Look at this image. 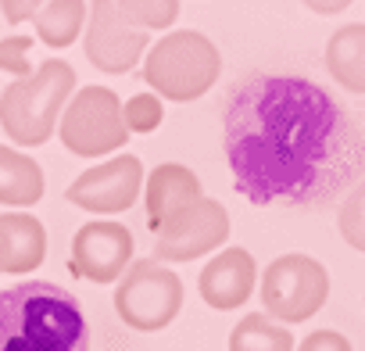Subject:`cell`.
Instances as JSON below:
<instances>
[{
	"label": "cell",
	"mask_w": 365,
	"mask_h": 351,
	"mask_svg": "<svg viewBox=\"0 0 365 351\" xmlns=\"http://www.w3.org/2000/svg\"><path fill=\"white\" fill-rule=\"evenodd\" d=\"M222 147L251 205L312 208L365 172V133L312 79L247 76L222 111Z\"/></svg>",
	"instance_id": "cell-1"
},
{
	"label": "cell",
	"mask_w": 365,
	"mask_h": 351,
	"mask_svg": "<svg viewBox=\"0 0 365 351\" xmlns=\"http://www.w3.org/2000/svg\"><path fill=\"white\" fill-rule=\"evenodd\" d=\"M90 326L79 297L29 280L0 290V351H86Z\"/></svg>",
	"instance_id": "cell-2"
},
{
	"label": "cell",
	"mask_w": 365,
	"mask_h": 351,
	"mask_svg": "<svg viewBox=\"0 0 365 351\" xmlns=\"http://www.w3.org/2000/svg\"><path fill=\"white\" fill-rule=\"evenodd\" d=\"M76 68L61 58L43 61L29 79H15L0 93V126L19 147H40L54 136L58 115L72 101Z\"/></svg>",
	"instance_id": "cell-3"
},
{
	"label": "cell",
	"mask_w": 365,
	"mask_h": 351,
	"mask_svg": "<svg viewBox=\"0 0 365 351\" xmlns=\"http://www.w3.org/2000/svg\"><path fill=\"white\" fill-rule=\"evenodd\" d=\"M222 58L197 29H172L143 58V79L168 101H197L215 86Z\"/></svg>",
	"instance_id": "cell-4"
},
{
	"label": "cell",
	"mask_w": 365,
	"mask_h": 351,
	"mask_svg": "<svg viewBox=\"0 0 365 351\" xmlns=\"http://www.w3.org/2000/svg\"><path fill=\"white\" fill-rule=\"evenodd\" d=\"M262 308L272 322L290 326L312 319L329 297V273L312 255H279L262 273Z\"/></svg>",
	"instance_id": "cell-5"
},
{
	"label": "cell",
	"mask_w": 365,
	"mask_h": 351,
	"mask_svg": "<svg viewBox=\"0 0 365 351\" xmlns=\"http://www.w3.org/2000/svg\"><path fill=\"white\" fill-rule=\"evenodd\" d=\"M58 136L79 158L115 154L129 140V129L122 118V101L115 97V90H108V86L79 90L61 111Z\"/></svg>",
	"instance_id": "cell-6"
},
{
	"label": "cell",
	"mask_w": 365,
	"mask_h": 351,
	"mask_svg": "<svg viewBox=\"0 0 365 351\" xmlns=\"http://www.w3.org/2000/svg\"><path fill=\"white\" fill-rule=\"evenodd\" d=\"M182 308V280L161 262H133L115 287V312L125 326L154 333L165 330Z\"/></svg>",
	"instance_id": "cell-7"
},
{
	"label": "cell",
	"mask_w": 365,
	"mask_h": 351,
	"mask_svg": "<svg viewBox=\"0 0 365 351\" xmlns=\"http://www.w3.org/2000/svg\"><path fill=\"white\" fill-rule=\"evenodd\" d=\"M230 212L215 198H201L154 230V262H194L230 240Z\"/></svg>",
	"instance_id": "cell-8"
},
{
	"label": "cell",
	"mask_w": 365,
	"mask_h": 351,
	"mask_svg": "<svg viewBox=\"0 0 365 351\" xmlns=\"http://www.w3.org/2000/svg\"><path fill=\"white\" fill-rule=\"evenodd\" d=\"M143 51H150V36L147 29H140L125 4H93L90 8V19H86V58L93 68L108 72V76H118V72H129Z\"/></svg>",
	"instance_id": "cell-9"
},
{
	"label": "cell",
	"mask_w": 365,
	"mask_h": 351,
	"mask_svg": "<svg viewBox=\"0 0 365 351\" xmlns=\"http://www.w3.org/2000/svg\"><path fill=\"white\" fill-rule=\"evenodd\" d=\"M143 190V165L136 154H115L93 168H86L83 176H76L72 187L65 190V198L76 208H86L93 215H115L136 205Z\"/></svg>",
	"instance_id": "cell-10"
},
{
	"label": "cell",
	"mask_w": 365,
	"mask_h": 351,
	"mask_svg": "<svg viewBox=\"0 0 365 351\" xmlns=\"http://www.w3.org/2000/svg\"><path fill=\"white\" fill-rule=\"evenodd\" d=\"M133 265V233L122 223H86L72 237V269L90 283H115Z\"/></svg>",
	"instance_id": "cell-11"
},
{
	"label": "cell",
	"mask_w": 365,
	"mask_h": 351,
	"mask_svg": "<svg viewBox=\"0 0 365 351\" xmlns=\"http://www.w3.org/2000/svg\"><path fill=\"white\" fill-rule=\"evenodd\" d=\"M255 283H258V265L251 258V251L244 248H226L219 251L205 269H201V280H197V294L208 308L215 312H230V308H240L251 294H255Z\"/></svg>",
	"instance_id": "cell-12"
},
{
	"label": "cell",
	"mask_w": 365,
	"mask_h": 351,
	"mask_svg": "<svg viewBox=\"0 0 365 351\" xmlns=\"http://www.w3.org/2000/svg\"><path fill=\"white\" fill-rule=\"evenodd\" d=\"M201 198H205V190H201V180L194 168L179 165V161L154 165L143 183V205H147L150 230H158L161 223H168L172 215H179L182 208H190Z\"/></svg>",
	"instance_id": "cell-13"
},
{
	"label": "cell",
	"mask_w": 365,
	"mask_h": 351,
	"mask_svg": "<svg viewBox=\"0 0 365 351\" xmlns=\"http://www.w3.org/2000/svg\"><path fill=\"white\" fill-rule=\"evenodd\" d=\"M47 255V230L36 215L8 212L0 215V273H33Z\"/></svg>",
	"instance_id": "cell-14"
},
{
	"label": "cell",
	"mask_w": 365,
	"mask_h": 351,
	"mask_svg": "<svg viewBox=\"0 0 365 351\" xmlns=\"http://www.w3.org/2000/svg\"><path fill=\"white\" fill-rule=\"evenodd\" d=\"M326 68L329 76L351 90V93H365V26L351 22L340 26L329 44H326Z\"/></svg>",
	"instance_id": "cell-15"
},
{
	"label": "cell",
	"mask_w": 365,
	"mask_h": 351,
	"mask_svg": "<svg viewBox=\"0 0 365 351\" xmlns=\"http://www.w3.org/2000/svg\"><path fill=\"white\" fill-rule=\"evenodd\" d=\"M40 198H43V168L15 147H0V205L29 208Z\"/></svg>",
	"instance_id": "cell-16"
},
{
	"label": "cell",
	"mask_w": 365,
	"mask_h": 351,
	"mask_svg": "<svg viewBox=\"0 0 365 351\" xmlns=\"http://www.w3.org/2000/svg\"><path fill=\"white\" fill-rule=\"evenodd\" d=\"M33 26L47 47H68L79 40L86 26V4H79V0H47V4H36Z\"/></svg>",
	"instance_id": "cell-17"
},
{
	"label": "cell",
	"mask_w": 365,
	"mask_h": 351,
	"mask_svg": "<svg viewBox=\"0 0 365 351\" xmlns=\"http://www.w3.org/2000/svg\"><path fill=\"white\" fill-rule=\"evenodd\" d=\"M230 351H294V333L269 315H244L230 333Z\"/></svg>",
	"instance_id": "cell-18"
},
{
	"label": "cell",
	"mask_w": 365,
	"mask_h": 351,
	"mask_svg": "<svg viewBox=\"0 0 365 351\" xmlns=\"http://www.w3.org/2000/svg\"><path fill=\"white\" fill-rule=\"evenodd\" d=\"M122 118H125V129L129 133H140V136L154 133L161 126V118H165L161 97L158 93H136V97H129L122 104Z\"/></svg>",
	"instance_id": "cell-19"
},
{
	"label": "cell",
	"mask_w": 365,
	"mask_h": 351,
	"mask_svg": "<svg viewBox=\"0 0 365 351\" xmlns=\"http://www.w3.org/2000/svg\"><path fill=\"white\" fill-rule=\"evenodd\" d=\"M336 223H340V237H344L354 251L365 255V180L344 198Z\"/></svg>",
	"instance_id": "cell-20"
},
{
	"label": "cell",
	"mask_w": 365,
	"mask_h": 351,
	"mask_svg": "<svg viewBox=\"0 0 365 351\" xmlns=\"http://www.w3.org/2000/svg\"><path fill=\"white\" fill-rule=\"evenodd\" d=\"M129 19L140 26V29H168L175 19H179V4L172 0H129L125 4Z\"/></svg>",
	"instance_id": "cell-21"
},
{
	"label": "cell",
	"mask_w": 365,
	"mask_h": 351,
	"mask_svg": "<svg viewBox=\"0 0 365 351\" xmlns=\"http://www.w3.org/2000/svg\"><path fill=\"white\" fill-rule=\"evenodd\" d=\"M29 51H33V40L29 36H8V40H0V72H11L15 79H29L33 76Z\"/></svg>",
	"instance_id": "cell-22"
},
{
	"label": "cell",
	"mask_w": 365,
	"mask_h": 351,
	"mask_svg": "<svg viewBox=\"0 0 365 351\" xmlns=\"http://www.w3.org/2000/svg\"><path fill=\"white\" fill-rule=\"evenodd\" d=\"M297 351H354V347H351V340H347L344 333H336V330H315V333H308V337L301 340Z\"/></svg>",
	"instance_id": "cell-23"
},
{
	"label": "cell",
	"mask_w": 365,
	"mask_h": 351,
	"mask_svg": "<svg viewBox=\"0 0 365 351\" xmlns=\"http://www.w3.org/2000/svg\"><path fill=\"white\" fill-rule=\"evenodd\" d=\"M11 22H22V19H33V11H36V4H4L0 8Z\"/></svg>",
	"instance_id": "cell-24"
}]
</instances>
